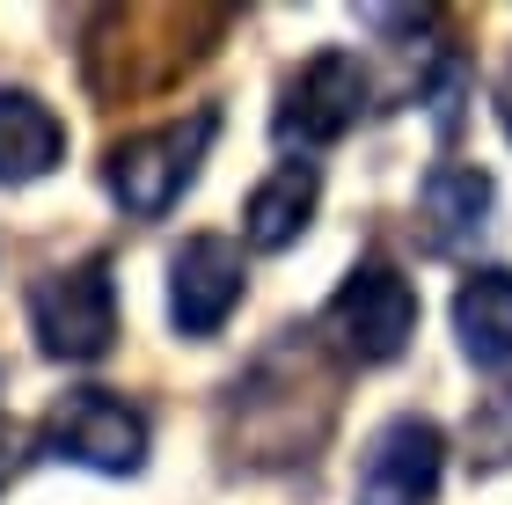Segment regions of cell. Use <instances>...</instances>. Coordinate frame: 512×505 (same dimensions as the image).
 <instances>
[{"mask_svg":"<svg viewBox=\"0 0 512 505\" xmlns=\"http://www.w3.org/2000/svg\"><path fill=\"white\" fill-rule=\"evenodd\" d=\"M417 323H425V301H417V286L395 271L388 257H366L344 271V286L330 293V308H322V330L337 337L344 359L359 366H388L410 352Z\"/></svg>","mask_w":512,"mask_h":505,"instance_id":"obj_3","label":"cell"},{"mask_svg":"<svg viewBox=\"0 0 512 505\" xmlns=\"http://www.w3.org/2000/svg\"><path fill=\"white\" fill-rule=\"evenodd\" d=\"M66 162V125L59 110L30 88H0V183H37Z\"/></svg>","mask_w":512,"mask_h":505,"instance_id":"obj_10","label":"cell"},{"mask_svg":"<svg viewBox=\"0 0 512 505\" xmlns=\"http://www.w3.org/2000/svg\"><path fill=\"white\" fill-rule=\"evenodd\" d=\"M249 293V264L242 242L227 235H183V249L169 257V323L176 337H220L227 315Z\"/></svg>","mask_w":512,"mask_h":505,"instance_id":"obj_7","label":"cell"},{"mask_svg":"<svg viewBox=\"0 0 512 505\" xmlns=\"http://www.w3.org/2000/svg\"><path fill=\"white\" fill-rule=\"evenodd\" d=\"M439 476H447V432L432 418H388L359 454V476H352V505H432L439 498Z\"/></svg>","mask_w":512,"mask_h":505,"instance_id":"obj_6","label":"cell"},{"mask_svg":"<svg viewBox=\"0 0 512 505\" xmlns=\"http://www.w3.org/2000/svg\"><path fill=\"white\" fill-rule=\"evenodd\" d=\"M315 205H322V169L315 162H278L242 198V242L249 249H293L300 235H308Z\"/></svg>","mask_w":512,"mask_h":505,"instance_id":"obj_8","label":"cell"},{"mask_svg":"<svg viewBox=\"0 0 512 505\" xmlns=\"http://www.w3.org/2000/svg\"><path fill=\"white\" fill-rule=\"evenodd\" d=\"M213 132H220V110H213V103L191 110V118L125 132V140L103 154V191L118 198V213H125V220H161V213H169V205L198 183L205 154H213Z\"/></svg>","mask_w":512,"mask_h":505,"instance_id":"obj_1","label":"cell"},{"mask_svg":"<svg viewBox=\"0 0 512 505\" xmlns=\"http://www.w3.org/2000/svg\"><path fill=\"white\" fill-rule=\"evenodd\" d=\"M491 205H498V183L476 162H439L425 183H417V213H425V242L432 249H461L469 235H483Z\"/></svg>","mask_w":512,"mask_h":505,"instance_id":"obj_9","label":"cell"},{"mask_svg":"<svg viewBox=\"0 0 512 505\" xmlns=\"http://www.w3.org/2000/svg\"><path fill=\"white\" fill-rule=\"evenodd\" d=\"M44 454H59L88 476H139L147 469V418L110 388H74L44 418Z\"/></svg>","mask_w":512,"mask_h":505,"instance_id":"obj_5","label":"cell"},{"mask_svg":"<svg viewBox=\"0 0 512 505\" xmlns=\"http://www.w3.org/2000/svg\"><path fill=\"white\" fill-rule=\"evenodd\" d=\"M366 96H374V81H366L359 52H344V44H322V52L300 66L286 81V96L271 110V140L278 147H300V162H308L315 147H337L344 132L366 118Z\"/></svg>","mask_w":512,"mask_h":505,"instance_id":"obj_4","label":"cell"},{"mask_svg":"<svg viewBox=\"0 0 512 505\" xmlns=\"http://www.w3.org/2000/svg\"><path fill=\"white\" fill-rule=\"evenodd\" d=\"M30 337L44 359L66 366H96L110 344H118V279H110V257H81L30 279Z\"/></svg>","mask_w":512,"mask_h":505,"instance_id":"obj_2","label":"cell"},{"mask_svg":"<svg viewBox=\"0 0 512 505\" xmlns=\"http://www.w3.org/2000/svg\"><path fill=\"white\" fill-rule=\"evenodd\" d=\"M454 330H461V352H469L483 374H512V271L505 264H483V271L461 279Z\"/></svg>","mask_w":512,"mask_h":505,"instance_id":"obj_11","label":"cell"},{"mask_svg":"<svg viewBox=\"0 0 512 505\" xmlns=\"http://www.w3.org/2000/svg\"><path fill=\"white\" fill-rule=\"evenodd\" d=\"M491 103H498V125H505V140H512V59H505L498 88H491Z\"/></svg>","mask_w":512,"mask_h":505,"instance_id":"obj_12","label":"cell"}]
</instances>
